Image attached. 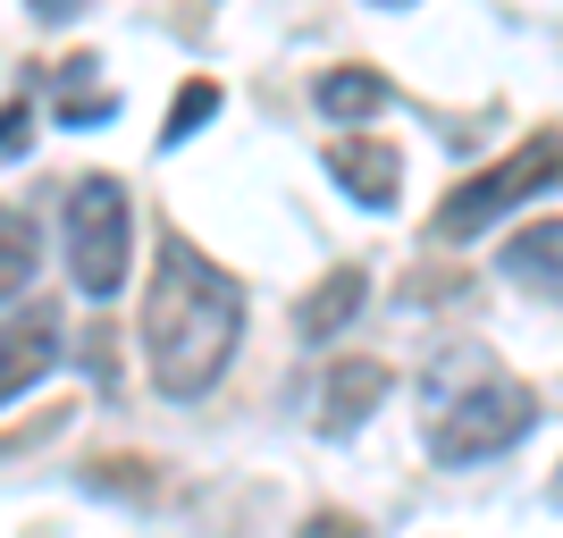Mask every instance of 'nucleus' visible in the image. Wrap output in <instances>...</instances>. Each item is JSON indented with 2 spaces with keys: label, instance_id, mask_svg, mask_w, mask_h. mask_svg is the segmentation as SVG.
I'll list each match as a JSON object with an SVG mask.
<instances>
[{
  "label": "nucleus",
  "instance_id": "f257e3e1",
  "mask_svg": "<svg viewBox=\"0 0 563 538\" xmlns=\"http://www.w3.org/2000/svg\"><path fill=\"white\" fill-rule=\"evenodd\" d=\"M235 337H244V286L211 253H194L186 235H168L161 270L143 286V362L161 378V396H202L228 371Z\"/></svg>",
  "mask_w": 563,
  "mask_h": 538
},
{
  "label": "nucleus",
  "instance_id": "f03ea898",
  "mask_svg": "<svg viewBox=\"0 0 563 538\" xmlns=\"http://www.w3.org/2000/svg\"><path fill=\"white\" fill-rule=\"evenodd\" d=\"M429 454L438 463H479V454H505L514 438L539 429V387H521L471 345H446L438 371H429V404H421Z\"/></svg>",
  "mask_w": 563,
  "mask_h": 538
},
{
  "label": "nucleus",
  "instance_id": "7ed1b4c3",
  "mask_svg": "<svg viewBox=\"0 0 563 538\" xmlns=\"http://www.w3.org/2000/svg\"><path fill=\"white\" fill-rule=\"evenodd\" d=\"M126 261H135V194L93 168V177H76V194H68V270L101 304V295L126 286Z\"/></svg>",
  "mask_w": 563,
  "mask_h": 538
},
{
  "label": "nucleus",
  "instance_id": "20e7f679",
  "mask_svg": "<svg viewBox=\"0 0 563 538\" xmlns=\"http://www.w3.org/2000/svg\"><path fill=\"white\" fill-rule=\"evenodd\" d=\"M547 186H555V127H539V135L521 143V152H505L496 168L463 177V186L438 202L429 228H438V235H479L496 211H514V202H530V194H547Z\"/></svg>",
  "mask_w": 563,
  "mask_h": 538
},
{
  "label": "nucleus",
  "instance_id": "39448f33",
  "mask_svg": "<svg viewBox=\"0 0 563 538\" xmlns=\"http://www.w3.org/2000/svg\"><path fill=\"white\" fill-rule=\"evenodd\" d=\"M51 362H59V311L34 304V311H18V320L0 328V404H18Z\"/></svg>",
  "mask_w": 563,
  "mask_h": 538
},
{
  "label": "nucleus",
  "instance_id": "423d86ee",
  "mask_svg": "<svg viewBox=\"0 0 563 538\" xmlns=\"http://www.w3.org/2000/svg\"><path fill=\"white\" fill-rule=\"evenodd\" d=\"M329 177L353 194V202H371V211H387L404 186V161H396V143H378V135H336L329 143Z\"/></svg>",
  "mask_w": 563,
  "mask_h": 538
},
{
  "label": "nucleus",
  "instance_id": "0eeeda50",
  "mask_svg": "<svg viewBox=\"0 0 563 538\" xmlns=\"http://www.w3.org/2000/svg\"><path fill=\"white\" fill-rule=\"evenodd\" d=\"M387 396H396L387 362H336L329 387H320V429H336V438H345V429H362Z\"/></svg>",
  "mask_w": 563,
  "mask_h": 538
},
{
  "label": "nucleus",
  "instance_id": "6e6552de",
  "mask_svg": "<svg viewBox=\"0 0 563 538\" xmlns=\"http://www.w3.org/2000/svg\"><path fill=\"white\" fill-rule=\"evenodd\" d=\"M362 295H371V278H362V270H329V278H320V286L303 295V311H295V337L329 345L336 328H345L353 311H362Z\"/></svg>",
  "mask_w": 563,
  "mask_h": 538
},
{
  "label": "nucleus",
  "instance_id": "1a4fd4ad",
  "mask_svg": "<svg viewBox=\"0 0 563 538\" xmlns=\"http://www.w3.org/2000/svg\"><path fill=\"white\" fill-rule=\"evenodd\" d=\"M34 270H43V244H34V219H25L18 202H0V304H18L25 286H34Z\"/></svg>",
  "mask_w": 563,
  "mask_h": 538
},
{
  "label": "nucleus",
  "instance_id": "9d476101",
  "mask_svg": "<svg viewBox=\"0 0 563 538\" xmlns=\"http://www.w3.org/2000/svg\"><path fill=\"white\" fill-rule=\"evenodd\" d=\"M378 101H387V76L378 68H329L320 76V110L329 118H371Z\"/></svg>",
  "mask_w": 563,
  "mask_h": 538
},
{
  "label": "nucleus",
  "instance_id": "9b49d317",
  "mask_svg": "<svg viewBox=\"0 0 563 538\" xmlns=\"http://www.w3.org/2000/svg\"><path fill=\"white\" fill-rule=\"evenodd\" d=\"M211 118H219V85H211V76H186V85H177V101H168L161 143L177 152V143H194V127H211Z\"/></svg>",
  "mask_w": 563,
  "mask_h": 538
},
{
  "label": "nucleus",
  "instance_id": "f8f14e48",
  "mask_svg": "<svg viewBox=\"0 0 563 538\" xmlns=\"http://www.w3.org/2000/svg\"><path fill=\"white\" fill-rule=\"evenodd\" d=\"M555 244H563V228H555V219H539V228H530V235L514 244V253H505V270H514L521 286L555 295Z\"/></svg>",
  "mask_w": 563,
  "mask_h": 538
},
{
  "label": "nucleus",
  "instance_id": "ddd939ff",
  "mask_svg": "<svg viewBox=\"0 0 563 538\" xmlns=\"http://www.w3.org/2000/svg\"><path fill=\"white\" fill-rule=\"evenodd\" d=\"M25 152H34V101H0V168L9 161H25Z\"/></svg>",
  "mask_w": 563,
  "mask_h": 538
},
{
  "label": "nucleus",
  "instance_id": "4468645a",
  "mask_svg": "<svg viewBox=\"0 0 563 538\" xmlns=\"http://www.w3.org/2000/svg\"><path fill=\"white\" fill-rule=\"evenodd\" d=\"M303 538H362V521H353V514H311Z\"/></svg>",
  "mask_w": 563,
  "mask_h": 538
},
{
  "label": "nucleus",
  "instance_id": "2eb2a0df",
  "mask_svg": "<svg viewBox=\"0 0 563 538\" xmlns=\"http://www.w3.org/2000/svg\"><path fill=\"white\" fill-rule=\"evenodd\" d=\"M85 0H34V18H76Z\"/></svg>",
  "mask_w": 563,
  "mask_h": 538
},
{
  "label": "nucleus",
  "instance_id": "dca6fc26",
  "mask_svg": "<svg viewBox=\"0 0 563 538\" xmlns=\"http://www.w3.org/2000/svg\"><path fill=\"white\" fill-rule=\"evenodd\" d=\"M387 9H396V0H387Z\"/></svg>",
  "mask_w": 563,
  "mask_h": 538
}]
</instances>
